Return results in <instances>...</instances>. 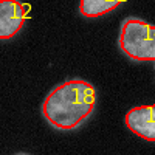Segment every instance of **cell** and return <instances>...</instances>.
<instances>
[{
    "mask_svg": "<svg viewBox=\"0 0 155 155\" xmlns=\"http://www.w3.org/2000/svg\"><path fill=\"white\" fill-rule=\"evenodd\" d=\"M96 106L95 87L85 79H68L56 85L42 102L45 121L58 130L79 127Z\"/></svg>",
    "mask_w": 155,
    "mask_h": 155,
    "instance_id": "obj_1",
    "label": "cell"
},
{
    "mask_svg": "<svg viewBox=\"0 0 155 155\" xmlns=\"http://www.w3.org/2000/svg\"><path fill=\"white\" fill-rule=\"evenodd\" d=\"M118 45L123 53L135 62L155 61V28L138 17H127L121 23Z\"/></svg>",
    "mask_w": 155,
    "mask_h": 155,
    "instance_id": "obj_2",
    "label": "cell"
},
{
    "mask_svg": "<svg viewBox=\"0 0 155 155\" xmlns=\"http://www.w3.org/2000/svg\"><path fill=\"white\" fill-rule=\"evenodd\" d=\"M25 19L27 6L19 0H0V41H9L19 34Z\"/></svg>",
    "mask_w": 155,
    "mask_h": 155,
    "instance_id": "obj_3",
    "label": "cell"
},
{
    "mask_svg": "<svg viewBox=\"0 0 155 155\" xmlns=\"http://www.w3.org/2000/svg\"><path fill=\"white\" fill-rule=\"evenodd\" d=\"M126 126L132 134L141 137L143 140L153 143L155 141V107L149 106H137L126 113Z\"/></svg>",
    "mask_w": 155,
    "mask_h": 155,
    "instance_id": "obj_4",
    "label": "cell"
},
{
    "mask_svg": "<svg viewBox=\"0 0 155 155\" xmlns=\"http://www.w3.org/2000/svg\"><path fill=\"white\" fill-rule=\"evenodd\" d=\"M123 2H126V0H81L79 12L82 17L96 19L116 9Z\"/></svg>",
    "mask_w": 155,
    "mask_h": 155,
    "instance_id": "obj_5",
    "label": "cell"
}]
</instances>
